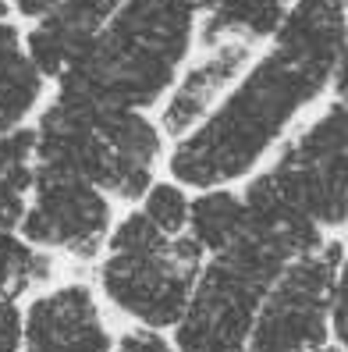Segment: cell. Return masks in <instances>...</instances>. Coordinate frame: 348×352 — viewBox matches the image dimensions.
Returning <instances> with one entry per match:
<instances>
[{
  "label": "cell",
  "mask_w": 348,
  "mask_h": 352,
  "mask_svg": "<svg viewBox=\"0 0 348 352\" xmlns=\"http://www.w3.org/2000/svg\"><path fill=\"white\" fill-rule=\"evenodd\" d=\"M345 50L348 0H292L217 107L167 146V178L199 192L242 185L267 168L299 121L323 103Z\"/></svg>",
  "instance_id": "obj_1"
},
{
  "label": "cell",
  "mask_w": 348,
  "mask_h": 352,
  "mask_svg": "<svg viewBox=\"0 0 348 352\" xmlns=\"http://www.w3.org/2000/svg\"><path fill=\"white\" fill-rule=\"evenodd\" d=\"M202 260L207 253L189 235H163L139 206H128L114 217L96 285L104 299L139 327L167 331L185 314Z\"/></svg>",
  "instance_id": "obj_2"
},
{
  "label": "cell",
  "mask_w": 348,
  "mask_h": 352,
  "mask_svg": "<svg viewBox=\"0 0 348 352\" xmlns=\"http://www.w3.org/2000/svg\"><path fill=\"white\" fill-rule=\"evenodd\" d=\"M295 253L274 235L245 232L202 260L185 314L171 327L178 352H245L256 309Z\"/></svg>",
  "instance_id": "obj_3"
},
{
  "label": "cell",
  "mask_w": 348,
  "mask_h": 352,
  "mask_svg": "<svg viewBox=\"0 0 348 352\" xmlns=\"http://www.w3.org/2000/svg\"><path fill=\"white\" fill-rule=\"evenodd\" d=\"M341 250L345 242L331 235L284 267L256 309L245 352H320L331 342V288Z\"/></svg>",
  "instance_id": "obj_4"
},
{
  "label": "cell",
  "mask_w": 348,
  "mask_h": 352,
  "mask_svg": "<svg viewBox=\"0 0 348 352\" xmlns=\"http://www.w3.org/2000/svg\"><path fill=\"white\" fill-rule=\"evenodd\" d=\"M114 217L117 203L104 189H96L93 182L65 171L36 168L18 235L50 256L60 253L89 263L104 253Z\"/></svg>",
  "instance_id": "obj_5"
},
{
  "label": "cell",
  "mask_w": 348,
  "mask_h": 352,
  "mask_svg": "<svg viewBox=\"0 0 348 352\" xmlns=\"http://www.w3.org/2000/svg\"><path fill=\"white\" fill-rule=\"evenodd\" d=\"M256 50H259V43H253V39L228 36V39H217V43L202 47L196 57L185 60L174 86L167 89V96L156 107V121H160L163 135H167V142L192 132L217 107L220 96L235 86V78L249 68Z\"/></svg>",
  "instance_id": "obj_6"
},
{
  "label": "cell",
  "mask_w": 348,
  "mask_h": 352,
  "mask_svg": "<svg viewBox=\"0 0 348 352\" xmlns=\"http://www.w3.org/2000/svg\"><path fill=\"white\" fill-rule=\"evenodd\" d=\"M22 352H114V335L86 281H65L22 309Z\"/></svg>",
  "instance_id": "obj_7"
},
{
  "label": "cell",
  "mask_w": 348,
  "mask_h": 352,
  "mask_svg": "<svg viewBox=\"0 0 348 352\" xmlns=\"http://www.w3.org/2000/svg\"><path fill=\"white\" fill-rule=\"evenodd\" d=\"M274 157H284L348 185V107L338 100L320 103L299 121Z\"/></svg>",
  "instance_id": "obj_8"
},
{
  "label": "cell",
  "mask_w": 348,
  "mask_h": 352,
  "mask_svg": "<svg viewBox=\"0 0 348 352\" xmlns=\"http://www.w3.org/2000/svg\"><path fill=\"white\" fill-rule=\"evenodd\" d=\"M100 139L128 164V168L150 171L156 175V168L167 157V135H163L160 121L153 111H125V107H111L100 114Z\"/></svg>",
  "instance_id": "obj_9"
},
{
  "label": "cell",
  "mask_w": 348,
  "mask_h": 352,
  "mask_svg": "<svg viewBox=\"0 0 348 352\" xmlns=\"http://www.w3.org/2000/svg\"><path fill=\"white\" fill-rule=\"evenodd\" d=\"M242 232H245V203L238 185H213V189L192 192L185 235L207 256L228 250Z\"/></svg>",
  "instance_id": "obj_10"
},
{
  "label": "cell",
  "mask_w": 348,
  "mask_h": 352,
  "mask_svg": "<svg viewBox=\"0 0 348 352\" xmlns=\"http://www.w3.org/2000/svg\"><path fill=\"white\" fill-rule=\"evenodd\" d=\"M50 96V82L36 72L25 50L0 60V135L18 125H29Z\"/></svg>",
  "instance_id": "obj_11"
},
{
  "label": "cell",
  "mask_w": 348,
  "mask_h": 352,
  "mask_svg": "<svg viewBox=\"0 0 348 352\" xmlns=\"http://www.w3.org/2000/svg\"><path fill=\"white\" fill-rule=\"evenodd\" d=\"M142 214H146L163 235H185L189 228V206H192V189H185L181 182L167 178V175H156L153 185L146 192H142V199L135 203Z\"/></svg>",
  "instance_id": "obj_12"
},
{
  "label": "cell",
  "mask_w": 348,
  "mask_h": 352,
  "mask_svg": "<svg viewBox=\"0 0 348 352\" xmlns=\"http://www.w3.org/2000/svg\"><path fill=\"white\" fill-rule=\"evenodd\" d=\"M0 171L8 175H36V129L18 125L0 135Z\"/></svg>",
  "instance_id": "obj_13"
},
{
  "label": "cell",
  "mask_w": 348,
  "mask_h": 352,
  "mask_svg": "<svg viewBox=\"0 0 348 352\" xmlns=\"http://www.w3.org/2000/svg\"><path fill=\"white\" fill-rule=\"evenodd\" d=\"M36 175H8L0 171V232H18L29 206V189Z\"/></svg>",
  "instance_id": "obj_14"
},
{
  "label": "cell",
  "mask_w": 348,
  "mask_h": 352,
  "mask_svg": "<svg viewBox=\"0 0 348 352\" xmlns=\"http://www.w3.org/2000/svg\"><path fill=\"white\" fill-rule=\"evenodd\" d=\"M331 338L341 349H348V242L341 250L334 288H331Z\"/></svg>",
  "instance_id": "obj_15"
},
{
  "label": "cell",
  "mask_w": 348,
  "mask_h": 352,
  "mask_svg": "<svg viewBox=\"0 0 348 352\" xmlns=\"http://www.w3.org/2000/svg\"><path fill=\"white\" fill-rule=\"evenodd\" d=\"M0 352H22V309H18V299H0Z\"/></svg>",
  "instance_id": "obj_16"
},
{
  "label": "cell",
  "mask_w": 348,
  "mask_h": 352,
  "mask_svg": "<svg viewBox=\"0 0 348 352\" xmlns=\"http://www.w3.org/2000/svg\"><path fill=\"white\" fill-rule=\"evenodd\" d=\"M117 352H178L174 342H167L160 331H150V327H135L128 335H121V345Z\"/></svg>",
  "instance_id": "obj_17"
},
{
  "label": "cell",
  "mask_w": 348,
  "mask_h": 352,
  "mask_svg": "<svg viewBox=\"0 0 348 352\" xmlns=\"http://www.w3.org/2000/svg\"><path fill=\"white\" fill-rule=\"evenodd\" d=\"M8 4H11V14L25 18V22L32 25V22H39V18H47L57 4H65V0H8Z\"/></svg>",
  "instance_id": "obj_18"
},
{
  "label": "cell",
  "mask_w": 348,
  "mask_h": 352,
  "mask_svg": "<svg viewBox=\"0 0 348 352\" xmlns=\"http://www.w3.org/2000/svg\"><path fill=\"white\" fill-rule=\"evenodd\" d=\"M4 22H11V4H8V0H0V25H4Z\"/></svg>",
  "instance_id": "obj_19"
},
{
  "label": "cell",
  "mask_w": 348,
  "mask_h": 352,
  "mask_svg": "<svg viewBox=\"0 0 348 352\" xmlns=\"http://www.w3.org/2000/svg\"><path fill=\"white\" fill-rule=\"evenodd\" d=\"M320 352H348V349H341V345H338V349H334V345H323Z\"/></svg>",
  "instance_id": "obj_20"
}]
</instances>
